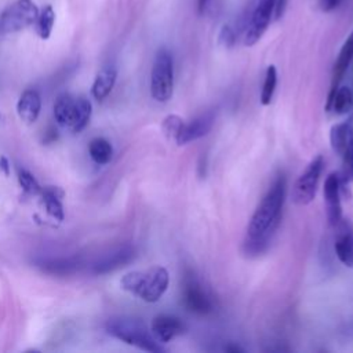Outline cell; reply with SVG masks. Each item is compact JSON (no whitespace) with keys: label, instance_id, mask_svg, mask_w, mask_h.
<instances>
[{"label":"cell","instance_id":"obj_1","mask_svg":"<svg viewBox=\"0 0 353 353\" xmlns=\"http://www.w3.org/2000/svg\"><path fill=\"white\" fill-rule=\"evenodd\" d=\"M285 189V176L279 175L254 211L243 243V251L248 256L261 255L270 245L272 237L281 219Z\"/></svg>","mask_w":353,"mask_h":353},{"label":"cell","instance_id":"obj_2","mask_svg":"<svg viewBox=\"0 0 353 353\" xmlns=\"http://www.w3.org/2000/svg\"><path fill=\"white\" fill-rule=\"evenodd\" d=\"M168 283V270L163 266H153L146 270H134L124 274L120 280V287L134 296L153 303L164 295Z\"/></svg>","mask_w":353,"mask_h":353},{"label":"cell","instance_id":"obj_3","mask_svg":"<svg viewBox=\"0 0 353 353\" xmlns=\"http://www.w3.org/2000/svg\"><path fill=\"white\" fill-rule=\"evenodd\" d=\"M106 331L113 338L149 353H161L164 347L152 331L139 320L131 317H114L106 323Z\"/></svg>","mask_w":353,"mask_h":353},{"label":"cell","instance_id":"obj_4","mask_svg":"<svg viewBox=\"0 0 353 353\" xmlns=\"http://www.w3.org/2000/svg\"><path fill=\"white\" fill-rule=\"evenodd\" d=\"M174 92V61L167 48H160L154 57L150 73V94L157 102H167Z\"/></svg>","mask_w":353,"mask_h":353},{"label":"cell","instance_id":"obj_5","mask_svg":"<svg viewBox=\"0 0 353 353\" xmlns=\"http://www.w3.org/2000/svg\"><path fill=\"white\" fill-rule=\"evenodd\" d=\"M39 8L32 0H17L0 14V34L15 33L34 25Z\"/></svg>","mask_w":353,"mask_h":353},{"label":"cell","instance_id":"obj_6","mask_svg":"<svg viewBox=\"0 0 353 353\" xmlns=\"http://www.w3.org/2000/svg\"><path fill=\"white\" fill-rule=\"evenodd\" d=\"M323 167H324V159L323 156L319 154L309 163L306 170L296 178L291 190V200L295 204L307 205L309 203L313 201L317 192V185H319Z\"/></svg>","mask_w":353,"mask_h":353},{"label":"cell","instance_id":"obj_7","mask_svg":"<svg viewBox=\"0 0 353 353\" xmlns=\"http://www.w3.org/2000/svg\"><path fill=\"white\" fill-rule=\"evenodd\" d=\"M276 0H258L255 8L251 14V18L247 23L244 33V46L251 47L259 41V39L266 32L273 12H274Z\"/></svg>","mask_w":353,"mask_h":353},{"label":"cell","instance_id":"obj_8","mask_svg":"<svg viewBox=\"0 0 353 353\" xmlns=\"http://www.w3.org/2000/svg\"><path fill=\"white\" fill-rule=\"evenodd\" d=\"M182 299L188 310L196 314H208L214 309L210 295L207 294V291L203 288V285L193 273H188L183 277Z\"/></svg>","mask_w":353,"mask_h":353},{"label":"cell","instance_id":"obj_9","mask_svg":"<svg viewBox=\"0 0 353 353\" xmlns=\"http://www.w3.org/2000/svg\"><path fill=\"white\" fill-rule=\"evenodd\" d=\"M342 181L338 172H331L324 182V201L327 207V218L330 225L336 226L342 219V204H341Z\"/></svg>","mask_w":353,"mask_h":353},{"label":"cell","instance_id":"obj_10","mask_svg":"<svg viewBox=\"0 0 353 353\" xmlns=\"http://www.w3.org/2000/svg\"><path fill=\"white\" fill-rule=\"evenodd\" d=\"M150 331L159 342L167 343V342L172 341L174 338L185 334L186 324L176 316L159 314L153 319Z\"/></svg>","mask_w":353,"mask_h":353},{"label":"cell","instance_id":"obj_11","mask_svg":"<svg viewBox=\"0 0 353 353\" xmlns=\"http://www.w3.org/2000/svg\"><path fill=\"white\" fill-rule=\"evenodd\" d=\"M214 113L212 112H205L196 119H193L189 123H183L175 142L176 145H186L189 142H193L210 132L214 124Z\"/></svg>","mask_w":353,"mask_h":353},{"label":"cell","instance_id":"obj_12","mask_svg":"<svg viewBox=\"0 0 353 353\" xmlns=\"http://www.w3.org/2000/svg\"><path fill=\"white\" fill-rule=\"evenodd\" d=\"M135 258V250L131 245H123L110 254L101 258L94 263V273H109L119 268H123L132 262Z\"/></svg>","mask_w":353,"mask_h":353},{"label":"cell","instance_id":"obj_13","mask_svg":"<svg viewBox=\"0 0 353 353\" xmlns=\"http://www.w3.org/2000/svg\"><path fill=\"white\" fill-rule=\"evenodd\" d=\"M336 226L339 232L334 243L335 254L345 266L353 269V226L349 222H342V219Z\"/></svg>","mask_w":353,"mask_h":353},{"label":"cell","instance_id":"obj_14","mask_svg":"<svg viewBox=\"0 0 353 353\" xmlns=\"http://www.w3.org/2000/svg\"><path fill=\"white\" fill-rule=\"evenodd\" d=\"M41 109V98L36 90H26L18 99L17 112L22 121L30 124L37 120Z\"/></svg>","mask_w":353,"mask_h":353},{"label":"cell","instance_id":"obj_15","mask_svg":"<svg viewBox=\"0 0 353 353\" xmlns=\"http://www.w3.org/2000/svg\"><path fill=\"white\" fill-rule=\"evenodd\" d=\"M353 109V91L347 85H338L335 90H330L325 110L335 114H346Z\"/></svg>","mask_w":353,"mask_h":353},{"label":"cell","instance_id":"obj_16","mask_svg":"<svg viewBox=\"0 0 353 353\" xmlns=\"http://www.w3.org/2000/svg\"><path fill=\"white\" fill-rule=\"evenodd\" d=\"M353 61V30L350 32V34L346 37L343 46L341 47V51L338 54V58L334 63V69H332V83H331V90H335L342 77L345 76L346 70L349 69L350 63Z\"/></svg>","mask_w":353,"mask_h":353},{"label":"cell","instance_id":"obj_17","mask_svg":"<svg viewBox=\"0 0 353 353\" xmlns=\"http://www.w3.org/2000/svg\"><path fill=\"white\" fill-rule=\"evenodd\" d=\"M352 138H353V114H350L347 120L342 123H336L331 127L330 142H331L332 150L341 156Z\"/></svg>","mask_w":353,"mask_h":353},{"label":"cell","instance_id":"obj_18","mask_svg":"<svg viewBox=\"0 0 353 353\" xmlns=\"http://www.w3.org/2000/svg\"><path fill=\"white\" fill-rule=\"evenodd\" d=\"M76 113V98L69 94H62L54 103V117L61 127L72 128Z\"/></svg>","mask_w":353,"mask_h":353},{"label":"cell","instance_id":"obj_19","mask_svg":"<svg viewBox=\"0 0 353 353\" xmlns=\"http://www.w3.org/2000/svg\"><path fill=\"white\" fill-rule=\"evenodd\" d=\"M116 77H117V72L113 66H105L102 68L98 74L95 76V80L92 83V97L98 101L105 99L110 91L113 90V85L116 83Z\"/></svg>","mask_w":353,"mask_h":353},{"label":"cell","instance_id":"obj_20","mask_svg":"<svg viewBox=\"0 0 353 353\" xmlns=\"http://www.w3.org/2000/svg\"><path fill=\"white\" fill-rule=\"evenodd\" d=\"M62 196H63V192L59 188L46 186L44 189H41V197H43V203L46 205L47 212L58 221L63 219V207L61 201Z\"/></svg>","mask_w":353,"mask_h":353},{"label":"cell","instance_id":"obj_21","mask_svg":"<svg viewBox=\"0 0 353 353\" xmlns=\"http://www.w3.org/2000/svg\"><path fill=\"white\" fill-rule=\"evenodd\" d=\"M88 153L97 164H108L113 157V148L105 138H94L88 145Z\"/></svg>","mask_w":353,"mask_h":353},{"label":"cell","instance_id":"obj_22","mask_svg":"<svg viewBox=\"0 0 353 353\" xmlns=\"http://www.w3.org/2000/svg\"><path fill=\"white\" fill-rule=\"evenodd\" d=\"M41 269L51 274H70L79 269V261L74 258L50 259L40 263Z\"/></svg>","mask_w":353,"mask_h":353},{"label":"cell","instance_id":"obj_23","mask_svg":"<svg viewBox=\"0 0 353 353\" xmlns=\"http://www.w3.org/2000/svg\"><path fill=\"white\" fill-rule=\"evenodd\" d=\"M55 22V12L51 6H44L41 11H39L37 19L34 22L36 32L40 39L47 40L52 32V26Z\"/></svg>","mask_w":353,"mask_h":353},{"label":"cell","instance_id":"obj_24","mask_svg":"<svg viewBox=\"0 0 353 353\" xmlns=\"http://www.w3.org/2000/svg\"><path fill=\"white\" fill-rule=\"evenodd\" d=\"M91 102L84 98L79 97L76 98V113H74V123L72 125V130L74 132H80L81 130L85 128V125L90 121L91 117Z\"/></svg>","mask_w":353,"mask_h":353},{"label":"cell","instance_id":"obj_25","mask_svg":"<svg viewBox=\"0 0 353 353\" xmlns=\"http://www.w3.org/2000/svg\"><path fill=\"white\" fill-rule=\"evenodd\" d=\"M277 85V70L274 65H269L265 73V80L261 91V103L262 105H269L273 99L274 91Z\"/></svg>","mask_w":353,"mask_h":353},{"label":"cell","instance_id":"obj_26","mask_svg":"<svg viewBox=\"0 0 353 353\" xmlns=\"http://www.w3.org/2000/svg\"><path fill=\"white\" fill-rule=\"evenodd\" d=\"M341 157H342V171L339 176H341L342 189H343L346 183L353 182V138L349 141Z\"/></svg>","mask_w":353,"mask_h":353},{"label":"cell","instance_id":"obj_27","mask_svg":"<svg viewBox=\"0 0 353 353\" xmlns=\"http://www.w3.org/2000/svg\"><path fill=\"white\" fill-rule=\"evenodd\" d=\"M185 120L182 117H179L178 114H168L164 120H163V124H161V128H163V132L165 134V137L168 139H172L175 141L182 125H183Z\"/></svg>","mask_w":353,"mask_h":353},{"label":"cell","instance_id":"obj_28","mask_svg":"<svg viewBox=\"0 0 353 353\" xmlns=\"http://www.w3.org/2000/svg\"><path fill=\"white\" fill-rule=\"evenodd\" d=\"M18 181H19V185L22 186L23 192H26L29 194H39V193H41L43 188L39 185L36 178L29 171L19 170L18 171Z\"/></svg>","mask_w":353,"mask_h":353},{"label":"cell","instance_id":"obj_29","mask_svg":"<svg viewBox=\"0 0 353 353\" xmlns=\"http://www.w3.org/2000/svg\"><path fill=\"white\" fill-rule=\"evenodd\" d=\"M234 39H236V36H234L233 29L230 26H223V29L221 32V41L226 47H229V46H232L234 43Z\"/></svg>","mask_w":353,"mask_h":353},{"label":"cell","instance_id":"obj_30","mask_svg":"<svg viewBox=\"0 0 353 353\" xmlns=\"http://www.w3.org/2000/svg\"><path fill=\"white\" fill-rule=\"evenodd\" d=\"M342 0H320V7L323 11H332L335 10L339 4H341Z\"/></svg>","mask_w":353,"mask_h":353},{"label":"cell","instance_id":"obj_31","mask_svg":"<svg viewBox=\"0 0 353 353\" xmlns=\"http://www.w3.org/2000/svg\"><path fill=\"white\" fill-rule=\"evenodd\" d=\"M285 6H287V0H276V6H274V18H281V15L284 14V10H285Z\"/></svg>","mask_w":353,"mask_h":353},{"label":"cell","instance_id":"obj_32","mask_svg":"<svg viewBox=\"0 0 353 353\" xmlns=\"http://www.w3.org/2000/svg\"><path fill=\"white\" fill-rule=\"evenodd\" d=\"M225 352H230V353H237V352H244V349L241 346H239L237 343H228L223 347Z\"/></svg>","mask_w":353,"mask_h":353},{"label":"cell","instance_id":"obj_33","mask_svg":"<svg viewBox=\"0 0 353 353\" xmlns=\"http://www.w3.org/2000/svg\"><path fill=\"white\" fill-rule=\"evenodd\" d=\"M0 168L3 170V172L6 174V175H8L10 174V165H8V160L3 156V157H0Z\"/></svg>","mask_w":353,"mask_h":353},{"label":"cell","instance_id":"obj_34","mask_svg":"<svg viewBox=\"0 0 353 353\" xmlns=\"http://www.w3.org/2000/svg\"><path fill=\"white\" fill-rule=\"evenodd\" d=\"M210 0H199L197 1V8H199V14H204L207 6H208Z\"/></svg>","mask_w":353,"mask_h":353}]
</instances>
